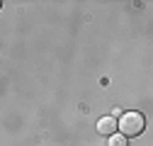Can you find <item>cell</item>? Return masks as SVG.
<instances>
[{
  "instance_id": "obj_2",
  "label": "cell",
  "mask_w": 153,
  "mask_h": 146,
  "mask_svg": "<svg viewBox=\"0 0 153 146\" xmlns=\"http://www.w3.org/2000/svg\"><path fill=\"white\" fill-rule=\"evenodd\" d=\"M97 132L105 134V136L117 134V119H114V117H100V122H97Z\"/></svg>"
},
{
  "instance_id": "obj_1",
  "label": "cell",
  "mask_w": 153,
  "mask_h": 146,
  "mask_svg": "<svg viewBox=\"0 0 153 146\" xmlns=\"http://www.w3.org/2000/svg\"><path fill=\"white\" fill-rule=\"evenodd\" d=\"M143 127H146V117L141 112H124L119 119H117V129L122 132V136H139L143 132Z\"/></svg>"
},
{
  "instance_id": "obj_3",
  "label": "cell",
  "mask_w": 153,
  "mask_h": 146,
  "mask_svg": "<svg viewBox=\"0 0 153 146\" xmlns=\"http://www.w3.org/2000/svg\"><path fill=\"white\" fill-rule=\"evenodd\" d=\"M109 146H129V141H126V136H122V134H112V136H109Z\"/></svg>"
}]
</instances>
